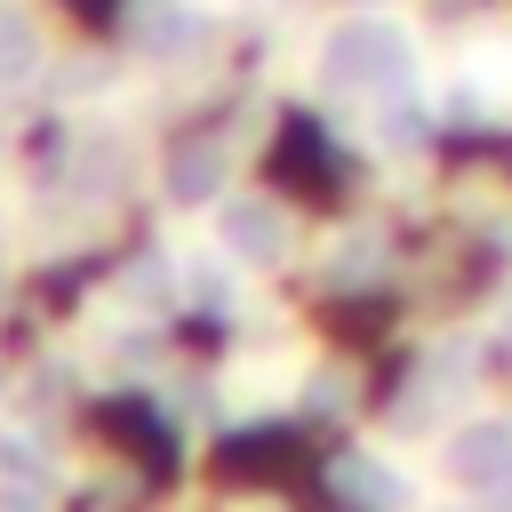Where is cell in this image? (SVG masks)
I'll list each match as a JSON object with an SVG mask.
<instances>
[{
    "label": "cell",
    "mask_w": 512,
    "mask_h": 512,
    "mask_svg": "<svg viewBox=\"0 0 512 512\" xmlns=\"http://www.w3.org/2000/svg\"><path fill=\"white\" fill-rule=\"evenodd\" d=\"M328 64H336L344 80H360V88H408L416 48H408V32L384 24V16H352V24L328 40Z\"/></svg>",
    "instance_id": "cell-1"
},
{
    "label": "cell",
    "mask_w": 512,
    "mask_h": 512,
    "mask_svg": "<svg viewBox=\"0 0 512 512\" xmlns=\"http://www.w3.org/2000/svg\"><path fill=\"white\" fill-rule=\"evenodd\" d=\"M448 472H456L464 488H504V480H512V416L464 424L456 448H448Z\"/></svg>",
    "instance_id": "cell-2"
},
{
    "label": "cell",
    "mask_w": 512,
    "mask_h": 512,
    "mask_svg": "<svg viewBox=\"0 0 512 512\" xmlns=\"http://www.w3.org/2000/svg\"><path fill=\"white\" fill-rule=\"evenodd\" d=\"M336 480H344V488H360V496H368L376 512H392V504H400V480H392L384 464H368V456H352V464H344Z\"/></svg>",
    "instance_id": "cell-3"
}]
</instances>
